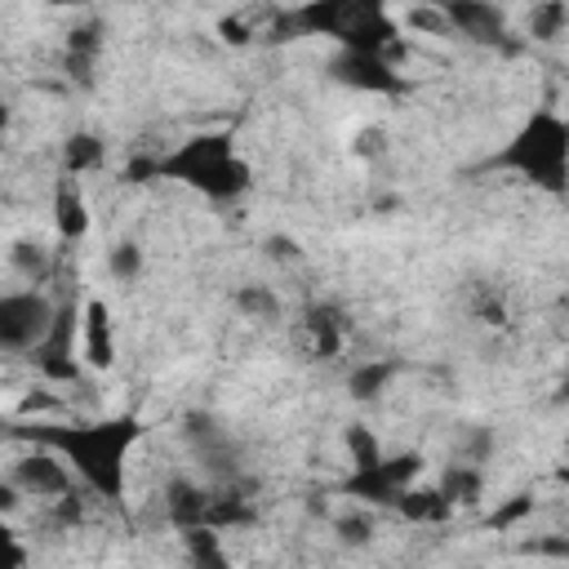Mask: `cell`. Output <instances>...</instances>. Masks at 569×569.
Wrapping results in <instances>:
<instances>
[{
    "instance_id": "obj_1",
    "label": "cell",
    "mask_w": 569,
    "mask_h": 569,
    "mask_svg": "<svg viewBox=\"0 0 569 569\" xmlns=\"http://www.w3.org/2000/svg\"><path fill=\"white\" fill-rule=\"evenodd\" d=\"M9 436L58 449L93 498L120 502L129 489V453L142 440V418L102 413V418H76V422H13Z\"/></svg>"
},
{
    "instance_id": "obj_2",
    "label": "cell",
    "mask_w": 569,
    "mask_h": 569,
    "mask_svg": "<svg viewBox=\"0 0 569 569\" xmlns=\"http://www.w3.org/2000/svg\"><path fill=\"white\" fill-rule=\"evenodd\" d=\"M293 36H329L338 49L382 53L391 62L405 58V36L391 0H307L276 22V40Z\"/></svg>"
},
{
    "instance_id": "obj_3",
    "label": "cell",
    "mask_w": 569,
    "mask_h": 569,
    "mask_svg": "<svg viewBox=\"0 0 569 569\" xmlns=\"http://www.w3.org/2000/svg\"><path fill=\"white\" fill-rule=\"evenodd\" d=\"M489 169L516 173L520 182L547 196H565L569 191V120L547 107L525 116L520 129L507 138V147L493 151Z\"/></svg>"
},
{
    "instance_id": "obj_4",
    "label": "cell",
    "mask_w": 569,
    "mask_h": 569,
    "mask_svg": "<svg viewBox=\"0 0 569 569\" xmlns=\"http://www.w3.org/2000/svg\"><path fill=\"white\" fill-rule=\"evenodd\" d=\"M160 173L200 191L213 204H231L253 187V169L236 151L231 133H196V138L178 142L169 156H160Z\"/></svg>"
},
{
    "instance_id": "obj_5",
    "label": "cell",
    "mask_w": 569,
    "mask_h": 569,
    "mask_svg": "<svg viewBox=\"0 0 569 569\" xmlns=\"http://www.w3.org/2000/svg\"><path fill=\"white\" fill-rule=\"evenodd\" d=\"M53 316H58V302L40 284L9 289L0 298V351L4 356H31L40 347V338L49 333Z\"/></svg>"
},
{
    "instance_id": "obj_6",
    "label": "cell",
    "mask_w": 569,
    "mask_h": 569,
    "mask_svg": "<svg viewBox=\"0 0 569 569\" xmlns=\"http://www.w3.org/2000/svg\"><path fill=\"white\" fill-rule=\"evenodd\" d=\"M80 311H84V302L62 298L49 333L31 351V365H36V373L44 382H76L80 378V365H84L80 360Z\"/></svg>"
},
{
    "instance_id": "obj_7",
    "label": "cell",
    "mask_w": 569,
    "mask_h": 569,
    "mask_svg": "<svg viewBox=\"0 0 569 569\" xmlns=\"http://www.w3.org/2000/svg\"><path fill=\"white\" fill-rule=\"evenodd\" d=\"M4 476L27 493V498H36V502H58L62 493H76V471H71V462L58 453V449H49V445H36V449H22V453H13L9 458V467H4Z\"/></svg>"
},
{
    "instance_id": "obj_8",
    "label": "cell",
    "mask_w": 569,
    "mask_h": 569,
    "mask_svg": "<svg viewBox=\"0 0 569 569\" xmlns=\"http://www.w3.org/2000/svg\"><path fill=\"white\" fill-rule=\"evenodd\" d=\"M422 467H427V462H422V453H413V449H405V453H382L373 467L351 471L347 485H342V493L356 498V502H369V507H391L396 493L422 476Z\"/></svg>"
},
{
    "instance_id": "obj_9",
    "label": "cell",
    "mask_w": 569,
    "mask_h": 569,
    "mask_svg": "<svg viewBox=\"0 0 569 569\" xmlns=\"http://www.w3.org/2000/svg\"><path fill=\"white\" fill-rule=\"evenodd\" d=\"M182 440L200 458V467L213 476V485H236L240 480V449H236V440L227 436V427L218 418L191 413L187 427H182Z\"/></svg>"
},
{
    "instance_id": "obj_10",
    "label": "cell",
    "mask_w": 569,
    "mask_h": 569,
    "mask_svg": "<svg viewBox=\"0 0 569 569\" xmlns=\"http://www.w3.org/2000/svg\"><path fill=\"white\" fill-rule=\"evenodd\" d=\"M329 76L356 93H382V98H400L405 93V76L400 62L382 58V53H356V49H338L329 58Z\"/></svg>"
},
{
    "instance_id": "obj_11",
    "label": "cell",
    "mask_w": 569,
    "mask_h": 569,
    "mask_svg": "<svg viewBox=\"0 0 569 569\" xmlns=\"http://www.w3.org/2000/svg\"><path fill=\"white\" fill-rule=\"evenodd\" d=\"M445 13L449 31H458L471 44H502L507 40V13L498 0H427Z\"/></svg>"
},
{
    "instance_id": "obj_12",
    "label": "cell",
    "mask_w": 569,
    "mask_h": 569,
    "mask_svg": "<svg viewBox=\"0 0 569 569\" xmlns=\"http://www.w3.org/2000/svg\"><path fill=\"white\" fill-rule=\"evenodd\" d=\"M116 316L107 307V298H84L80 311V360L93 373H107L116 365Z\"/></svg>"
},
{
    "instance_id": "obj_13",
    "label": "cell",
    "mask_w": 569,
    "mask_h": 569,
    "mask_svg": "<svg viewBox=\"0 0 569 569\" xmlns=\"http://www.w3.org/2000/svg\"><path fill=\"white\" fill-rule=\"evenodd\" d=\"M89 222L93 218H89V200L80 191V178L58 173V182H53V231H58V240L80 244L89 236Z\"/></svg>"
},
{
    "instance_id": "obj_14",
    "label": "cell",
    "mask_w": 569,
    "mask_h": 569,
    "mask_svg": "<svg viewBox=\"0 0 569 569\" xmlns=\"http://www.w3.org/2000/svg\"><path fill=\"white\" fill-rule=\"evenodd\" d=\"M209 502H213V489L191 480V476H173L164 485V516L178 533L191 525H209Z\"/></svg>"
},
{
    "instance_id": "obj_15",
    "label": "cell",
    "mask_w": 569,
    "mask_h": 569,
    "mask_svg": "<svg viewBox=\"0 0 569 569\" xmlns=\"http://www.w3.org/2000/svg\"><path fill=\"white\" fill-rule=\"evenodd\" d=\"M107 49V36H102V22H76L62 40V67L71 80L80 84H93V71H98V58Z\"/></svg>"
},
{
    "instance_id": "obj_16",
    "label": "cell",
    "mask_w": 569,
    "mask_h": 569,
    "mask_svg": "<svg viewBox=\"0 0 569 569\" xmlns=\"http://www.w3.org/2000/svg\"><path fill=\"white\" fill-rule=\"evenodd\" d=\"M302 329H307L311 356H320V360H338L342 356V347H347V316L333 302H311L302 311Z\"/></svg>"
},
{
    "instance_id": "obj_17",
    "label": "cell",
    "mask_w": 569,
    "mask_h": 569,
    "mask_svg": "<svg viewBox=\"0 0 569 569\" xmlns=\"http://www.w3.org/2000/svg\"><path fill=\"white\" fill-rule=\"evenodd\" d=\"M391 511L400 516V520H409V525H445L458 507L445 498V489L440 485H405L400 493H396V502H391Z\"/></svg>"
},
{
    "instance_id": "obj_18",
    "label": "cell",
    "mask_w": 569,
    "mask_h": 569,
    "mask_svg": "<svg viewBox=\"0 0 569 569\" xmlns=\"http://www.w3.org/2000/svg\"><path fill=\"white\" fill-rule=\"evenodd\" d=\"M102 164H107V142H102L98 133H89V129L71 133V138L62 142V151H58V169L71 173V178L93 173V169H102Z\"/></svg>"
},
{
    "instance_id": "obj_19",
    "label": "cell",
    "mask_w": 569,
    "mask_h": 569,
    "mask_svg": "<svg viewBox=\"0 0 569 569\" xmlns=\"http://www.w3.org/2000/svg\"><path fill=\"white\" fill-rule=\"evenodd\" d=\"M436 485L445 489V498H449L453 507H476V502L485 498V471H480V462H467V458L449 462Z\"/></svg>"
},
{
    "instance_id": "obj_20",
    "label": "cell",
    "mask_w": 569,
    "mask_h": 569,
    "mask_svg": "<svg viewBox=\"0 0 569 569\" xmlns=\"http://www.w3.org/2000/svg\"><path fill=\"white\" fill-rule=\"evenodd\" d=\"M182 556L196 565V569H227V547H222V529L213 525H191L182 529Z\"/></svg>"
},
{
    "instance_id": "obj_21",
    "label": "cell",
    "mask_w": 569,
    "mask_h": 569,
    "mask_svg": "<svg viewBox=\"0 0 569 569\" xmlns=\"http://www.w3.org/2000/svg\"><path fill=\"white\" fill-rule=\"evenodd\" d=\"M396 373H400L396 360H360V365L351 369V378H347V391H351L356 400H378V396L391 387Z\"/></svg>"
},
{
    "instance_id": "obj_22",
    "label": "cell",
    "mask_w": 569,
    "mask_h": 569,
    "mask_svg": "<svg viewBox=\"0 0 569 569\" xmlns=\"http://www.w3.org/2000/svg\"><path fill=\"white\" fill-rule=\"evenodd\" d=\"M9 267H13L27 284H44L49 271H53V258H49L44 244H36V240H18V244L9 249Z\"/></svg>"
},
{
    "instance_id": "obj_23",
    "label": "cell",
    "mask_w": 569,
    "mask_h": 569,
    "mask_svg": "<svg viewBox=\"0 0 569 569\" xmlns=\"http://www.w3.org/2000/svg\"><path fill=\"white\" fill-rule=\"evenodd\" d=\"M565 27H569V0H538L529 9V36L533 40H560Z\"/></svg>"
},
{
    "instance_id": "obj_24",
    "label": "cell",
    "mask_w": 569,
    "mask_h": 569,
    "mask_svg": "<svg viewBox=\"0 0 569 569\" xmlns=\"http://www.w3.org/2000/svg\"><path fill=\"white\" fill-rule=\"evenodd\" d=\"M342 445H347V458H351V471H360V467H373L387 449L378 445V436L365 427V422H351V427H342Z\"/></svg>"
},
{
    "instance_id": "obj_25",
    "label": "cell",
    "mask_w": 569,
    "mask_h": 569,
    "mask_svg": "<svg viewBox=\"0 0 569 569\" xmlns=\"http://www.w3.org/2000/svg\"><path fill=\"white\" fill-rule=\"evenodd\" d=\"M236 307H240L249 320H276V316H280V298H276L267 284H240V289H236Z\"/></svg>"
},
{
    "instance_id": "obj_26",
    "label": "cell",
    "mask_w": 569,
    "mask_h": 569,
    "mask_svg": "<svg viewBox=\"0 0 569 569\" xmlns=\"http://www.w3.org/2000/svg\"><path fill=\"white\" fill-rule=\"evenodd\" d=\"M107 271H111L120 284L138 280V276H142V249H138L133 240H120L116 249H107Z\"/></svg>"
},
{
    "instance_id": "obj_27",
    "label": "cell",
    "mask_w": 569,
    "mask_h": 569,
    "mask_svg": "<svg viewBox=\"0 0 569 569\" xmlns=\"http://www.w3.org/2000/svg\"><path fill=\"white\" fill-rule=\"evenodd\" d=\"M333 533L347 547H365V542H373V520L365 511H347V516H333Z\"/></svg>"
},
{
    "instance_id": "obj_28",
    "label": "cell",
    "mask_w": 569,
    "mask_h": 569,
    "mask_svg": "<svg viewBox=\"0 0 569 569\" xmlns=\"http://www.w3.org/2000/svg\"><path fill=\"white\" fill-rule=\"evenodd\" d=\"M525 516H533V498H529V493H516V498H507V502L489 516V525H493L498 533H507V529H516Z\"/></svg>"
},
{
    "instance_id": "obj_29",
    "label": "cell",
    "mask_w": 569,
    "mask_h": 569,
    "mask_svg": "<svg viewBox=\"0 0 569 569\" xmlns=\"http://www.w3.org/2000/svg\"><path fill=\"white\" fill-rule=\"evenodd\" d=\"M382 142H387V138H382V129H373V124H369V129H360V133L351 138V151H356V156H365V160H373V156H382Z\"/></svg>"
},
{
    "instance_id": "obj_30",
    "label": "cell",
    "mask_w": 569,
    "mask_h": 569,
    "mask_svg": "<svg viewBox=\"0 0 569 569\" xmlns=\"http://www.w3.org/2000/svg\"><path fill=\"white\" fill-rule=\"evenodd\" d=\"M44 4H53V9H84V4H93V0H44Z\"/></svg>"
},
{
    "instance_id": "obj_31",
    "label": "cell",
    "mask_w": 569,
    "mask_h": 569,
    "mask_svg": "<svg viewBox=\"0 0 569 569\" xmlns=\"http://www.w3.org/2000/svg\"><path fill=\"white\" fill-rule=\"evenodd\" d=\"M560 391H565V400H569V356H565V378H560Z\"/></svg>"
},
{
    "instance_id": "obj_32",
    "label": "cell",
    "mask_w": 569,
    "mask_h": 569,
    "mask_svg": "<svg viewBox=\"0 0 569 569\" xmlns=\"http://www.w3.org/2000/svg\"><path fill=\"white\" fill-rule=\"evenodd\" d=\"M560 485H569V462H565V467H560Z\"/></svg>"
}]
</instances>
